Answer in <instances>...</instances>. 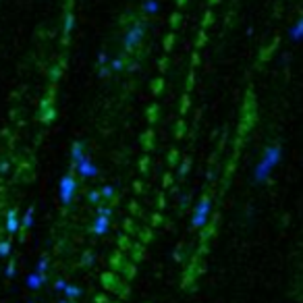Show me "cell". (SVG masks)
<instances>
[{"label":"cell","instance_id":"6da1fadb","mask_svg":"<svg viewBox=\"0 0 303 303\" xmlns=\"http://www.w3.org/2000/svg\"><path fill=\"white\" fill-rule=\"evenodd\" d=\"M281 158H283V147L274 143V145H268L264 150L262 158L258 160V164L253 166V183L255 185H264L272 177L274 168L281 164Z\"/></svg>","mask_w":303,"mask_h":303},{"label":"cell","instance_id":"7a4b0ae2","mask_svg":"<svg viewBox=\"0 0 303 303\" xmlns=\"http://www.w3.org/2000/svg\"><path fill=\"white\" fill-rule=\"evenodd\" d=\"M100 281H102L104 289H106L108 293L116 295L119 299H127V297H129V286H127V283L123 281L121 276H116L114 272H104V274L100 276Z\"/></svg>","mask_w":303,"mask_h":303},{"label":"cell","instance_id":"3957f363","mask_svg":"<svg viewBox=\"0 0 303 303\" xmlns=\"http://www.w3.org/2000/svg\"><path fill=\"white\" fill-rule=\"evenodd\" d=\"M210 212H212V199H210V197H201L197 201L196 210H193V216H191L193 229H204L206 224H208Z\"/></svg>","mask_w":303,"mask_h":303},{"label":"cell","instance_id":"277c9868","mask_svg":"<svg viewBox=\"0 0 303 303\" xmlns=\"http://www.w3.org/2000/svg\"><path fill=\"white\" fill-rule=\"evenodd\" d=\"M145 36V23H135V25H131L127 32H125V37H123V46H125V50L131 52L135 50L139 44H142Z\"/></svg>","mask_w":303,"mask_h":303},{"label":"cell","instance_id":"5b68a950","mask_svg":"<svg viewBox=\"0 0 303 303\" xmlns=\"http://www.w3.org/2000/svg\"><path fill=\"white\" fill-rule=\"evenodd\" d=\"M75 191H77L75 177L65 175L63 178H60V183H58V199H60V204H63V206L71 204L73 197H75Z\"/></svg>","mask_w":303,"mask_h":303},{"label":"cell","instance_id":"8992f818","mask_svg":"<svg viewBox=\"0 0 303 303\" xmlns=\"http://www.w3.org/2000/svg\"><path fill=\"white\" fill-rule=\"evenodd\" d=\"M75 168H77V173H79L83 178H94V177H98V173H100L98 166L88 158V154H85V156H83L79 162H77Z\"/></svg>","mask_w":303,"mask_h":303},{"label":"cell","instance_id":"52a82bcc","mask_svg":"<svg viewBox=\"0 0 303 303\" xmlns=\"http://www.w3.org/2000/svg\"><path fill=\"white\" fill-rule=\"evenodd\" d=\"M108 229H110V218H108V216H96L94 227H91L94 235H106Z\"/></svg>","mask_w":303,"mask_h":303},{"label":"cell","instance_id":"ba28073f","mask_svg":"<svg viewBox=\"0 0 303 303\" xmlns=\"http://www.w3.org/2000/svg\"><path fill=\"white\" fill-rule=\"evenodd\" d=\"M112 266H114V268H119L127 278H133V276H135V266L127 264L125 260L121 258V255H119V258H112Z\"/></svg>","mask_w":303,"mask_h":303},{"label":"cell","instance_id":"9c48e42d","mask_svg":"<svg viewBox=\"0 0 303 303\" xmlns=\"http://www.w3.org/2000/svg\"><path fill=\"white\" fill-rule=\"evenodd\" d=\"M289 40L293 44L303 42V17H299L297 21H295V25L289 29Z\"/></svg>","mask_w":303,"mask_h":303},{"label":"cell","instance_id":"30bf717a","mask_svg":"<svg viewBox=\"0 0 303 303\" xmlns=\"http://www.w3.org/2000/svg\"><path fill=\"white\" fill-rule=\"evenodd\" d=\"M17 231H19V216L15 210H9V214H6V232L15 235Z\"/></svg>","mask_w":303,"mask_h":303},{"label":"cell","instance_id":"8fae6325","mask_svg":"<svg viewBox=\"0 0 303 303\" xmlns=\"http://www.w3.org/2000/svg\"><path fill=\"white\" fill-rule=\"evenodd\" d=\"M85 156V143L83 142H75L71 147V162H73V168L77 166V162Z\"/></svg>","mask_w":303,"mask_h":303},{"label":"cell","instance_id":"7c38bea8","mask_svg":"<svg viewBox=\"0 0 303 303\" xmlns=\"http://www.w3.org/2000/svg\"><path fill=\"white\" fill-rule=\"evenodd\" d=\"M46 281H48V276H40L37 272H32V274L27 276V286H29L32 291H37Z\"/></svg>","mask_w":303,"mask_h":303},{"label":"cell","instance_id":"4fadbf2b","mask_svg":"<svg viewBox=\"0 0 303 303\" xmlns=\"http://www.w3.org/2000/svg\"><path fill=\"white\" fill-rule=\"evenodd\" d=\"M81 286H77V285H69L67 289H65V297L69 299V301H75V299H79L81 297Z\"/></svg>","mask_w":303,"mask_h":303},{"label":"cell","instance_id":"5bb4252c","mask_svg":"<svg viewBox=\"0 0 303 303\" xmlns=\"http://www.w3.org/2000/svg\"><path fill=\"white\" fill-rule=\"evenodd\" d=\"M158 11H160L158 0H143V13L145 15H156Z\"/></svg>","mask_w":303,"mask_h":303},{"label":"cell","instance_id":"9a60e30c","mask_svg":"<svg viewBox=\"0 0 303 303\" xmlns=\"http://www.w3.org/2000/svg\"><path fill=\"white\" fill-rule=\"evenodd\" d=\"M21 227L23 229H32L34 227V208H27L25 214H23V220H21Z\"/></svg>","mask_w":303,"mask_h":303},{"label":"cell","instance_id":"2e32d148","mask_svg":"<svg viewBox=\"0 0 303 303\" xmlns=\"http://www.w3.org/2000/svg\"><path fill=\"white\" fill-rule=\"evenodd\" d=\"M73 27H75V15L69 13L67 15V19H65V36H69L73 32Z\"/></svg>","mask_w":303,"mask_h":303},{"label":"cell","instance_id":"e0dca14e","mask_svg":"<svg viewBox=\"0 0 303 303\" xmlns=\"http://www.w3.org/2000/svg\"><path fill=\"white\" fill-rule=\"evenodd\" d=\"M36 272H37L40 276H46V272H48V258H42L40 262H37Z\"/></svg>","mask_w":303,"mask_h":303},{"label":"cell","instance_id":"ac0fdd59","mask_svg":"<svg viewBox=\"0 0 303 303\" xmlns=\"http://www.w3.org/2000/svg\"><path fill=\"white\" fill-rule=\"evenodd\" d=\"M100 193H102V199H112L114 197V187L112 185H104Z\"/></svg>","mask_w":303,"mask_h":303},{"label":"cell","instance_id":"d6986e66","mask_svg":"<svg viewBox=\"0 0 303 303\" xmlns=\"http://www.w3.org/2000/svg\"><path fill=\"white\" fill-rule=\"evenodd\" d=\"M125 69V63H123V58H112L110 60V71H123Z\"/></svg>","mask_w":303,"mask_h":303},{"label":"cell","instance_id":"ffe728a7","mask_svg":"<svg viewBox=\"0 0 303 303\" xmlns=\"http://www.w3.org/2000/svg\"><path fill=\"white\" fill-rule=\"evenodd\" d=\"M11 255V243L9 241H0V258H6Z\"/></svg>","mask_w":303,"mask_h":303},{"label":"cell","instance_id":"44dd1931","mask_svg":"<svg viewBox=\"0 0 303 303\" xmlns=\"http://www.w3.org/2000/svg\"><path fill=\"white\" fill-rule=\"evenodd\" d=\"M94 262H96L94 251H85L83 253V264H85V266H94Z\"/></svg>","mask_w":303,"mask_h":303},{"label":"cell","instance_id":"7402d4cb","mask_svg":"<svg viewBox=\"0 0 303 303\" xmlns=\"http://www.w3.org/2000/svg\"><path fill=\"white\" fill-rule=\"evenodd\" d=\"M88 199L91 201V204H100V201H102V193H100V191H89Z\"/></svg>","mask_w":303,"mask_h":303},{"label":"cell","instance_id":"603a6c76","mask_svg":"<svg viewBox=\"0 0 303 303\" xmlns=\"http://www.w3.org/2000/svg\"><path fill=\"white\" fill-rule=\"evenodd\" d=\"M15 272H17V264H15V262H9V266H6V270H4L6 278H13Z\"/></svg>","mask_w":303,"mask_h":303},{"label":"cell","instance_id":"cb8c5ba5","mask_svg":"<svg viewBox=\"0 0 303 303\" xmlns=\"http://www.w3.org/2000/svg\"><path fill=\"white\" fill-rule=\"evenodd\" d=\"M67 286H69V283L65 281V278H58V281L54 283V289H56V291H63V293H65Z\"/></svg>","mask_w":303,"mask_h":303},{"label":"cell","instance_id":"d4e9b609","mask_svg":"<svg viewBox=\"0 0 303 303\" xmlns=\"http://www.w3.org/2000/svg\"><path fill=\"white\" fill-rule=\"evenodd\" d=\"M96 214L98 216H108V218H110V216H112V208H102V206H100L96 210Z\"/></svg>","mask_w":303,"mask_h":303},{"label":"cell","instance_id":"484cf974","mask_svg":"<svg viewBox=\"0 0 303 303\" xmlns=\"http://www.w3.org/2000/svg\"><path fill=\"white\" fill-rule=\"evenodd\" d=\"M98 63H100V67H106V63H108V54L106 52H100L98 54Z\"/></svg>","mask_w":303,"mask_h":303},{"label":"cell","instance_id":"4316f807","mask_svg":"<svg viewBox=\"0 0 303 303\" xmlns=\"http://www.w3.org/2000/svg\"><path fill=\"white\" fill-rule=\"evenodd\" d=\"M6 173H9V162L2 160L0 162V175H6Z\"/></svg>","mask_w":303,"mask_h":303},{"label":"cell","instance_id":"83f0119b","mask_svg":"<svg viewBox=\"0 0 303 303\" xmlns=\"http://www.w3.org/2000/svg\"><path fill=\"white\" fill-rule=\"evenodd\" d=\"M110 75V67H100V77H108Z\"/></svg>","mask_w":303,"mask_h":303},{"label":"cell","instance_id":"f1b7e54d","mask_svg":"<svg viewBox=\"0 0 303 303\" xmlns=\"http://www.w3.org/2000/svg\"><path fill=\"white\" fill-rule=\"evenodd\" d=\"M187 170H189V162H185V164L181 166V175H185V173H187Z\"/></svg>","mask_w":303,"mask_h":303},{"label":"cell","instance_id":"f546056e","mask_svg":"<svg viewBox=\"0 0 303 303\" xmlns=\"http://www.w3.org/2000/svg\"><path fill=\"white\" fill-rule=\"evenodd\" d=\"M58 303H75V301H69V299H60Z\"/></svg>","mask_w":303,"mask_h":303},{"label":"cell","instance_id":"4dcf8cb0","mask_svg":"<svg viewBox=\"0 0 303 303\" xmlns=\"http://www.w3.org/2000/svg\"><path fill=\"white\" fill-rule=\"evenodd\" d=\"M27 303H36V301H27Z\"/></svg>","mask_w":303,"mask_h":303}]
</instances>
